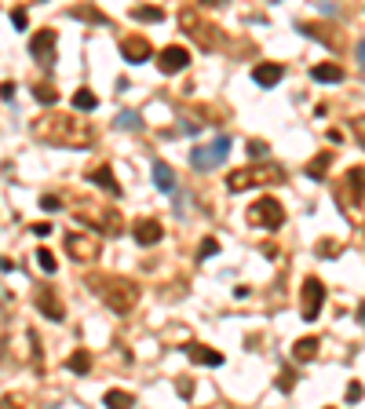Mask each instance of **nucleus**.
<instances>
[{
	"mask_svg": "<svg viewBox=\"0 0 365 409\" xmlns=\"http://www.w3.org/2000/svg\"><path fill=\"white\" fill-rule=\"evenodd\" d=\"M37 310L44 314V318H51V322H63L66 318V307H63V300H58V293L51 286L37 289Z\"/></svg>",
	"mask_w": 365,
	"mask_h": 409,
	"instance_id": "obj_11",
	"label": "nucleus"
},
{
	"mask_svg": "<svg viewBox=\"0 0 365 409\" xmlns=\"http://www.w3.org/2000/svg\"><path fill=\"white\" fill-rule=\"evenodd\" d=\"M329 143H344V132L340 128H329Z\"/></svg>",
	"mask_w": 365,
	"mask_h": 409,
	"instance_id": "obj_43",
	"label": "nucleus"
},
{
	"mask_svg": "<svg viewBox=\"0 0 365 409\" xmlns=\"http://www.w3.org/2000/svg\"><path fill=\"white\" fill-rule=\"evenodd\" d=\"M318 256H340V241H318Z\"/></svg>",
	"mask_w": 365,
	"mask_h": 409,
	"instance_id": "obj_33",
	"label": "nucleus"
},
{
	"mask_svg": "<svg viewBox=\"0 0 365 409\" xmlns=\"http://www.w3.org/2000/svg\"><path fill=\"white\" fill-rule=\"evenodd\" d=\"M358 318H361V322H365V303H361V307H358Z\"/></svg>",
	"mask_w": 365,
	"mask_h": 409,
	"instance_id": "obj_46",
	"label": "nucleus"
},
{
	"mask_svg": "<svg viewBox=\"0 0 365 409\" xmlns=\"http://www.w3.org/2000/svg\"><path fill=\"white\" fill-rule=\"evenodd\" d=\"M63 245H66V253L77 263H96L103 256V238L99 234H88V231H70Z\"/></svg>",
	"mask_w": 365,
	"mask_h": 409,
	"instance_id": "obj_8",
	"label": "nucleus"
},
{
	"mask_svg": "<svg viewBox=\"0 0 365 409\" xmlns=\"http://www.w3.org/2000/svg\"><path fill=\"white\" fill-rule=\"evenodd\" d=\"M120 55H125L128 62H146L150 55H154V48H150V41L146 37H125V41H120Z\"/></svg>",
	"mask_w": 365,
	"mask_h": 409,
	"instance_id": "obj_16",
	"label": "nucleus"
},
{
	"mask_svg": "<svg viewBox=\"0 0 365 409\" xmlns=\"http://www.w3.org/2000/svg\"><path fill=\"white\" fill-rule=\"evenodd\" d=\"M132 19H135V22H161L165 11H161V8H132Z\"/></svg>",
	"mask_w": 365,
	"mask_h": 409,
	"instance_id": "obj_28",
	"label": "nucleus"
},
{
	"mask_svg": "<svg viewBox=\"0 0 365 409\" xmlns=\"http://www.w3.org/2000/svg\"><path fill=\"white\" fill-rule=\"evenodd\" d=\"M332 198L340 201V208L358 212L361 201H365V168H361V165L347 168V172L336 179V186H332Z\"/></svg>",
	"mask_w": 365,
	"mask_h": 409,
	"instance_id": "obj_5",
	"label": "nucleus"
},
{
	"mask_svg": "<svg viewBox=\"0 0 365 409\" xmlns=\"http://www.w3.org/2000/svg\"><path fill=\"white\" fill-rule=\"evenodd\" d=\"M117 128H132V132H139V128H143V121H139V113H132V110H120V113H117Z\"/></svg>",
	"mask_w": 365,
	"mask_h": 409,
	"instance_id": "obj_30",
	"label": "nucleus"
},
{
	"mask_svg": "<svg viewBox=\"0 0 365 409\" xmlns=\"http://www.w3.org/2000/svg\"><path fill=\"white\" fill-rule=\"evenodd\" d=\"M227 150H230V139H227V136H220L216 143L190 150V165H194V168H216V165H223V161H227Z\"/></svg>",
	"mask_w": 365,
	"mask_h": 409,
	"instance_id": "obj_10",
	"label": "nucleus"
},
{
	"mask_svg": "<svg viewBox=\"0 0 365 409\" xmlns=\"http://www.w3.org/2000/svg\"><path fill=\"white\" fill-rule=\"evenodd\" d=\"M278 388H282V391H285V395H289V391H292V388H296V373H292V369H285V373H282V376H278Z\"/></svg>",
	"mask_w": 365,
	"mask_h": 409,
	"instance_id": "obj_34",
	"label": "nucleus"
},
{
	"mask_svg": "<svg viewBox=\"0 0 365 409\" xmlns=\"http://www.w3.org/2000/svg\"><path fill=\"white\" fill-rule=\"evenodd\" d=\"M70 212H73V219H81V223H88L96 234H106V238H117L120 231H125V223H120V212L117 208H106L103 201H96V198H84V194H77L73 201H70Z\"/></svg>",
	"mask_w": 365,
	"mask_h": 409,
	"instance_id": "obj_3",
	"label": "nucleus"
},
{
	"mask_svg": "<svg viewBox=\"0 0 365 409\" xmlns=\"http://www.w3.org/2000/svg\"><path fill=\"white\" fill-rule=\"evenodd\" d=\"M103 402H106V409H132V395H128V391H117V388L106 391Z\"/></svg>",
	"mask_w": 365,
	"mask_h": 409,
	"instance_id": "obj_26",
	"label": "nucleus"
},
{
	"mask_svg": "<svg viewBox=\"0 0 365 409\" xmlns=\"http://www.w3.org/2000/svg\"><path fill=\"white\" fill-rule=\"evenodd\" d=\"M361 241H365V231H361Z\"/></svg>",
	"mask_w": 365,
	"mask_h": 409,
	"instance_id": "obj_47",
	"label": "nucleus"
},
{
	"mask_svg": "<svg viewBox=\"0 0 365 409\" xmlns=\"http://www.w3.org/2000/svg\"><path fill=\"white\" fill-rule=\"evenodd\" d=\"M318 348H322V343L314 336H303V340H296L292 355H296V362H314L318 358Z\"/></svg>",
	"mask_w": 365,
	"mask_h": 409,
	"instance_id": "obj_21",
	"label": "nucleus"
},
{
	"mask_svg": "<svg viewBox=\"0 0 365 409\" xmlns=\"http://www.w3.org/2000/svg\"><path fill=\"white\" fill-rule=\"evenodd\" d=\"M179 26H182V34H190L197 41V48H205V51H212V48L220 44V29L212 26L197 8H182L179 11Z\"/></svg>",
	"mask_w": 365,
	"mask_h": 409,
	"instance_id": "obj_6",
	"label": "nucleus"
},
{
	"mask_svg": "<svg viewBox=\"0 0 365 409\" xmlns=\"http://www.w3.org/2000/svg\"><path fill=\"white\" fill-rule=\"evenodd\" d=\"M175 391H179V398H194V380H190V376H179Z\"/></svg>",
	"mask_w": 365,
	"mask_h": 409,
	"instance_id": "obj_32",
	"label": "nucleus"
},
{
	"mask_svg": "<svg viewBox=\"0 0 365 409\" xmlns=\"http://www.w3.org/2000/svg\"><path fill=\"white\" fill-rule=\"evenodd\" d=\"M322 303H325L322 278H307V281H303V289H299V310H303V318L314 322L318 314H322Z\"/></svg>",
	"mask_w": 365,
	"mask_h": 409,
	"instance_id": "obj_9",
	"label": "nucleus"
},
{
	"mask_svg": "<svg viewBox=\"0 0 365 409\" xmlns=\"http://www.w3.org/2000/svg\"><path fill=\"white\" fill-rule=\"evenodd\" d=\"M88 179L96 183V186H103L110 198H120V183L113 179V168H110V165H91V168H88Z\"/></svg>",
	"mask_w": 365,
	"mask_h": 409,
	"instance_id": "obj_17",
	"label": "nucleus"
},
{
	"mask_svg": "<svg viewBox=\"0 0 365 409\" xmlns=\"http://www.w3.org/2000/svg\"><path fill=\"white\" fill-rule=\"evenodd\" d=\"M187 62H190V51L179 48V44H172V48H165V51L158 55V70H161V74H179V70H187Z\"/></svg>",
	"mask_w": 365,
	"mask_h": 409,
	"instance_id": "obj_12",
	"label": "nucleus"
},
{
	"mask_svg": "<svg viewBox=\"0 0 365 409\" xmlns=\"http://www.w3.org/2000/svg\"><path fill=\"white\" fill-rule=\"evenodd\" d=\"M154 183H158V191L172 194V191H175V172H172L165 161H154Z\"/></svg>",
	"mask_w": 365,
	"mask_h": 409,
	"instance_id": "obj_22",
	"label": "nucleus"
},
{
	"mask_svg": "<svg viewBox=\"0 0 365 409\" xmlns=\"http://www.w3.org/2000/svg\"><path fill=\"white\" fill-rule=\"evenodd\" d=\"M0 271H15V263H11V260H4V256H0Z\"/></svg>",
	"mask_w": 365,
	"mask_h": 409,
	"instance_id": "obj_44",
	"label": "nucleus"
},
{
	"mask_svg": "<svg viewBox=\"0 0 365 409\" xmlns=\"http://www.w3.org/2000/svg\"><path fill=\"white\" fill-rule=\"evenodd\" d=\"M351 132H354V139L365 146V117H351Z\"/></svg>",
	"mask_w": 365,
	"mask_h": 409,
	"instance_id": "obj_36",
	"label": "nucleus"
},
{
	"mask_svg": "<svg viewBox=\"0 0 365 409\" xmlns=\"http://www.w3.org/2000/svg\"><path fill=\"white\" fill-rule=\"evenodd\" d=\"M245 219H249V227H256V231H278L285 223V208H282L278 198H259V201L249 205Z\"/></svg>",
	"mask_w": 365,
	"mask_h": 409,
	"instance_id": "obj_7",
	"label": "nucleus"
},
{
	"mask_svg": "<svg viewBox=\"0 0 365 409\" xmlns=\"http://www.w3.org/2000/svg\"><path fill=\"white\" fill-rule=\"evenodd\" d=\"M34 136L48 146H66V150L96 143V128H91L88 121H81L77 113H44V117H37Z\"/></svg>",
	"mask_w": 365,
	"mask_h": 409,
	"instance_id": "obj_1",
	"label": "nucleus"
},
{
	"mask_svg": "<svg viewBox=\"0 0 365 409\" xmlns=\"http://www.w3.org/2000/svg\"><path fill=\"white\" fill-rule=\"evenodd\" d=\"M26 22H29V15H26V11L19 8V11L11 15V26H15V29H26Z\"/></svg>",
	"mask_w": 365,
	"mask_h": 409,
	"instance_id": "obj_38",
	"label": "nucleus"
},
{
	"mask_svg": "<svg viewBox=\"0 0 365 409\" xmlns=\"http://www.w3.org/2000/svg\"><path fill=\"white\" fill-rule=\"evenodd\" d=\"M0 99H8V103L15 99V84H11V81H4V84H0Z\"/></svg>",
	"mask_w": 365,
	"mask_h": 409,
	"instance_id": "obj_40",
	"label": "nucleus"
},
{
	"mask_svg": "<svg viewBox=\"0 0 365 409\" xmlns=\"http://www.w3.org/2000/svg\"><path fill=\"white\" fill-rule=\"evenodd\" d=\"M358 55H361V66H365V41L358 44Z\"/></svg>",
	"mask_w": 365,
	"mask_h": 409,
	"instance_id": "obj_45",
	"label": "nucleus"
},
{
	"mask_svg": "<svg viewBox=\"0 0 365 409\" xmlns=\"http://www.w3.org/2000/svg\"><path fill=\"white\" fill-rule=\"evenodd\" d=\"M29 231H34L37 238H48V234H51V223H48V219H44V223H34V227H29Z\"/></svg>",
	"mask_w": 365,
	"mask_h": 409,
	"instance_id": "obj_41",
	"label": "nucleus"
},
{
	"mask_svg": "<svg viewBox=\"0 0 365 409\" xmlns=\"http://www.w3.org/2000/svg\"><path fill=\"white\" fill-rule=\"evenodd\" d=\"M34 99H37V103H44V106H55V103H58V91H55V84L37 81V84H34Z\"/></svg>",
	"mask_w": 365,
	"mask_h": 409,
	"instance_id": "obj_25",
	"label": "nucleus"
},
{
	"mask_svg": "<svg viewBox=\"0 0 365 409\" xmlns=\"http://www.w3.org/2000/svg\"><path fill=\"white\" fill-rule=\"evenodd\" d=\"M96 106H99V96L91 88H77L73 91V113H91Z\"/></svg>",
	"mask_w": 365,
	"mask_h": 409,
	"instance_id": "obj_20",
	"label": "nucleus"
},
{
	"mask_svg": "<svg viewBox=\"0 0 365 409\" xmlns=\"http://www.w3.org/2000/svg\"><path fill=\"white\" fill-rule=\"evenodd\" d=\"M249 153H252V157H263V153H267V143H263V139H252V143H249Z\"/></svg>",
	"mask_w": 365,
	"mask_h": 409,
	"instance_id": "obj_39",
	"label": "nucleus"
},
{
	"mask_svg": "<svg viewBox=\"0 0 365 409\" xmlns=\"http://www.w3.org/2000/svg\"><path fill=\"white\" fill-rule=\"evenodd\" d=\"M55 29H41V34H34V41H29V51H34V59H41V62H55Z\"/></svg>",
	"mask_w": 365,
	"mask_h": 409,
	"instance_id": "obj_14",
	"label": "nucleus"
},
{
	"mask_svg": "<svg viewBox=\"0 0 365 409\" xmlns=\"http://www.w3.org/2000/svg\"><path fill=\"white\" fill-rule=\"evenodd\" d=\"M182 355H187L190 362H197V365H208V369L223 365V355H220L216 348H205V343H187V348H182Z\"/></svg>",
	"mask_w": 365,
	"mask_h": 409,
	"instance_id": "obj_15",
	"label": "nucleus"
},
{
	"mask_svg": "<svg viewBox=\"0 0 365 409\" xmlns=\"http://www.w3.org/2000/svg\"><path fill=\"white\" fill-rule=\"evenodd\" d=\"M37 267H41L44 274H55V271H58V267H55V253H51V248H44V245L37 248Z\"/></svg>",
	"mask_w": 365,
	"mask_h": 409,
	"instance_id": "obj_29",
	"label": "nucleus"
},
{
	"mask_svg": "<svg viewBox=\"0 0 365 409\" xmlns=\"http://www.w3.org/2000/svg\"><path fill=\"white\" fill-rule=\"evenodd\" d=\"M303 34H311L314 41H322V44H332V48H340V44H344V37H332V29H325L322 22H307V26H303Z\"/></svg>",
	"mask_w": 365,
	"mask_h": 409,
	"instance_id": "obj_23",
	"label": "nucleus"
},
{
	"mask_svg": "<svg viewBox=\"0 0 365 409\" xmlns=\"http://www.w3.org/2000/svg\"><path fill=\"white\" fill-rule=\"evenodd\" d=\"M358 398H361V384L351 380V388H347V402H358Z\"/></svg>",
	"mask_w": 365,
	"mask_h": 409,
	"instance_id": "obj_42",
	"label": "nucleus"
},
{
	"mask_svg": "<svg viewBox=\"0 0 365 409\" xmlns=\"http://www.w3.org/2000/svg\"><path fill=\"white\" fill-rule=\"evenodd\" d=\"M329 165H332V150H322V153L314 157V161L307 165V179H325Z\"/></svg>",
	"mask_w": 365,
	"mask_h": 409,
	"instance_id": "obj_24",
	"label": "nucleus"
},
{
	"mask_svg": "<svg viewBox=\"0 0 365 409\" xmlns=\"http://www.w3.org/2000/svg\"><path fill=\"white\" fill-rule=\"evenodd\" d=\"M88 289L96 293L113 314H128L139 303V286L125 274H88Z\"/></svg>",
	"mask_w": 365,
	"mask_h": 409,
	"instance_id": "obj_2",
	"label": "nucleus"
},
{
	"mask_svg": "<svg viewBox=\"0 0 365 409\" xmlns=\"http://www.w3.org/2000/svg\"><path fill=\"white\" fill-rule=\"evenodd\" d=\"M132 238L139 241V245H158L161 238H165V227H161V219H135V227H132Z\"/></svg>",
	"mask_w": 365,
	"mask_h": 409,
	"instance_id": "obj_13",
	"label": "nucleus"
},
{
	"mask_svg": "<svg viewBox=\"0 0 365 409\" xmlns=\"http://www.w3.org/2000/svg\"><path fill=\"white\" fill-rule=\"evenodd\" d=\"M282 77H285V66H282V62H259V66L252 70V81H256L259 88H274Z\"/></svg>",
	"mask_w": 365,
	"mask_h": 409,
	"instance_id": "obj_18",
	"label": "nucleus"
},
{
	"mask_svg": "<svg viewBox=\"0 0 365 409\" xmlns=\"http://www.w3.org/2000/svg\"><path fill=\"white\" fill-rule=\"evenodd\" d=\"M66 365H70L73 373H88V369H91V355H88L84 348H77V351L70 355V362H66Z\"/></svg>",
	"mask_w": 365,
	"mask_h": 409,
	"instance_id": "obj_27",
	"label": "nucleus"
},
{
	"mask_svg": "<svg viewBox=\"0 0 365 409\" xmlns=\"http://www.w3.org/2000/svg\"><path fill=\"white\" fill-rule=\"evenodd\" d=\"M77 19H91V22H106V15H99L96 8H73Z\"/></svg>",
	"mask_w": 365,
	"mask_h": 409,
	"instance_id": "obj_35",
	"label": "nucleus"
},
{
	"mask_svg": "<svg viewBox=\"0 0 365 409\" xmlns=\"http://www.w3.org/2000/svg\"><path fill=\"white\" fill-rule=\"evenodd\" d=\"M282 179H285V168L278 161H259V165L230 172L227 176V186L237 194V191H249V186H267V183H282Z\"/></svg>",
	"mask_w": 365,
	"mask_h": 409,
	"instance_id": "obj_4",
	"label": "nucleus"
},
{
	"mask_svg": "<svg viewBox=\"0 0 365 409\" xmlns=\"http://www.w3.org/2000/svg\"><path fill=\"white\" fill-rule=\"evenodd\" d=\"M41 208H44V212H58V208H63V201H58L55 194H44V198H41Z\"/></svg>",
	"mask_w": 365,
	"mask_h": 409,
	"instance_id": "obj_37",
	"label": "nucleus"
},
{
	"mask_svg": "<svg viewBox=\"0 0 365 409\" xmlns=\"http://www.w3.org/2000/svg\"><path fill=\"white\" fill-rule=\"evenodd\" d=\"M311 77L318 84H340L344 81V66H336V62H318V66L311 70Z\"/></svg>",
	"mask_w": 365,
	"mask_h": 409,
	"instance_id": "obj_19",
	"label": "nucleus"
},
{
	"mask_svg": "<svg viewBox=\"0 0 365 409\" xmlns=\"http://www.w3.org/2000/svg\"><path fill=\"white\" fill-rule=\"evenodd\" d=\"M216 253H220V241L216 238H205L201 248H197V260H208V256H216Z\"/></svg>",
	"mask_w": 365,
	"mask_h": 409,
	"instance_id": "obj_31",
	"label": "nucleus"
}]
</instances>
